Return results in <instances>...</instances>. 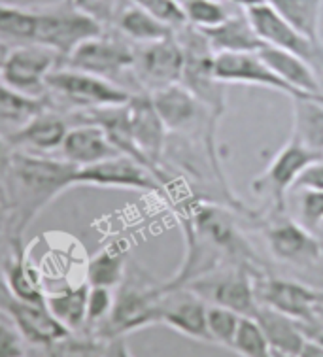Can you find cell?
<instances>
[{"instance_id":"1","label":"cell","mask_w":323,"mask_h":357,"mask_svg":"<svg viewBox=\"0 0 323 357\" xmlns=\"http://www.w3.org/2000/svg\"><path fill=\"white\" fill-rule=\"evenodd\" d=\"M78 167L65 159L13 151L8 180V227L10 238H23L25 229L47 204H52L66 189L74 188Z\"/></svg>"},{"instance_id":"2","label":"cell","mask_w":323,"mask_h":357,"mask_svg":"<svg viewBox=\"0 0 323 357\" xmlns=\"http://www.w3.org/2000/svg\"><path fill=\"white\" fill-rule=\"evenodd\" d=\"M165 301L167 293L163 291V284L149 282L148 274L127 271L121 286L117 287L110 318L106 319L100 331L108 340L161 324Z\"/></svg>"},{"instance_id":"3","label":"cell","mask_w":323,"mask_h":357,"mask_svg":"<svg viewBox=\"0 0 323 357\" xmlns=\"http://www.w3.org/2000/svg\"><path fill=\"white\" fill-rule=\"evenodd\" d=\"M104 26L89 15L72 6L70 0L63 4L34 10V44L53 50L61 59H66L85 40L103 34Z\"/></svg>"},{"instance_id":"4","label":"cell","mask_w":323,"mask_h":357,"mask_svg":"<svg viewBox=\"0 0 323 357\" xmlns=\"http://www.w3.org/2000/svg\"><path fill=\"white\" fill-rule=\"evenodd\" d=\"M47 89L66 100L76 108L84 110H103V108H119L129 104L133 93L110 79L98 78L87 72L74 68H55L47 76Z\"/></svg>"},{"instance_id":"5","label":"cell","mask_w":323,"mask_h":357,"mask_svg":"<svg viewBox=\"0 0 323 357\" xmlns=\"http://www.w3.org/2000/svg\"><path fill=\"white\" fill-rule=\"evenodd\" d=\"M206 301L236 312L242 318H253L259 301L255 295V280L246 265H227L191 282L188 287Z\"/></svg>"},{"instance_id":"6","label":"cell","mask_w":323,"mask_h":357,"mask_svg":"<svg viewBox=\"0 0 323 357\" xmlns=\"http://www.w3.org/2000/svg\"><path fill=\"white\" fill-rule=\"evenodd\" d=\"M216 78L223 84L255 85L278 91L290 100H317L323 102V95H310L280 78L276 72L259 59L257 53H216L213 55Z\"/></svg>"},{"instance_id":"7","label":"cell","mask_w":323,"mask_h":357,"mask_svg":"<svg viewBox=\"0 0 323 357\" xmlns=\"http://www.w3.org/2000/svg\"><path fill=\"white\" fill-rule=\"evenodd\" d=\"M59 55L34 42L10 50L0 70L2 84L34 98H44L47 76L55 70Z\"/></svg>"},{"instance_id":"8","label":"cell","mask_w":323,"mask_h":357,"mask_svg":"<svg viewBox=\"0 0 323 357\" xmlns=\"http://www.w3.org/2000/svg\"><path fill=\"white\" fill-rule=\"evenodd\" d=\"M136 50L129 42L98 34L85 40L65 59V66L74 70L87 72L98 78L110 79L116 84L117 78L135 68Z\"/></svg>"},{"instance_id":"9","label":"cell","mask_w":323,"mask_h":357,"mask_svg":"<svg viewBox=\"0 0 323 357\" xmlns=\"http://www.w3.org/2000/svg\"><path fill=\"white\" fill-rule=\"evenodd\" d=\"M125 110H127L130 137H133L136 150L144 159V165L151 170V174L156 176L159 183L168 182L161 169L168 130L157 114L149 93L133 95L129 104L125 106Z\"/></svg>"},{"instance_id":"10","label":"cell","mask_w":323,"mask_h":357,"mask_svg":"<svg viewBox=\"0 0 323 357\" xmlns=\"http://www.w3.org/2000/svg\"><path fill=\"white\" fill-rule=\"evenodd\" d=\"M74 185L89 188L133 189L144 193H161L163 185L142 162L129 155H114L100 162L80 167L74 176Z\"/></svg>"},{"instance_id":"11","label":"cell","mask_w":323,"mask_h":357,"mask_svg":"<svg viewBox=\"0 0 323 357\" xmlns=\"http://www.w3.org/2000/svg\"><path fill=\"white\" fill-rule=\"evenodd\" d=\"M322 153L312 151L295 138H290V142L274 155L263 174L255 178L253 189L257 193H266L272 197L276 212H284L285 195L290 193L299 176L303 174L304 169H308L312 162L322 159Z\"/></svg>"},{"instance_id":"12","label":"cell","mask_w":323,"mask_h":357,"mask_svg":"<svg viewBox=\"0 0 323 357\" xmlns=\"http://www.w3.org/2000/svg\"><path fill=\"white\" fill-rule=\"evenodd\" d=\"M183 65V50L176 34H172L168 38L144 44L140 50H136L133 72L142 87H146V91L153 93L168 85L180 84Z\"/></svg>"},{"instance_id":"13","label":"cell","mask_w":323,"mask_h":357,"mask_svg":"<svg viewBox=\"0 0 323 357\" xmlns=\"http://www.w3.org/2000/svg\"><path fill=\"white\" fill-rule=\"evenodd\" d=\"M266 246L278 261L308 266L323 257V244L316 234L287 218L272 220L265 229Z\"/></svg>"},{"instance_id":"14","label":"cell","mask_w":323,"mask_h":357,"mask_svg":"<svg viewBox=\"0 0 323 357\" xmlns=\"http://www.w3.org/2000/svg\"><path fill=\"white\" fill-rule=\"evenodd\" d=\"M255 295L261 305L272 306L284 312L297 321L308 325L316 324V310L320 306V291L282 278H257Z\"/></svg>"},{"instance_id":"15","label":"cell","mask_w":323,"mask_h":357,"mask_svg":"<svg viewBox=\"0 0 323 357\" xmlns=\"http://www.w3.org/2000/svg\"><path fill=\"white\" fill-rule=\"evenodd\" d=\"M2 308L6 316L20 329L25 340L40 346H52L70 333L53 318L45 305H34L12 297L6 287H2Z\"/></svg>"},{"instance_id":"16","label":"cell","mask_w":323,"mask_h":357,"mask_svg":"<svg viewBox=\"0 0 323 357\" xmlns=\"http://www.w3.org/2000/svg\"><path fill=\"white\" fill-rule=\"evenodd\" d=\"M161 324L183 337L212 344L208 333V303L191 289L167 293Z\"/></svg>"},{"instance_id":"17","label":"cell","mask_w":323,"mask_h":357,"mask_svg":"<svg viewBox=\"0 0 323 357\" xmlns=\"http://www.w3.org/2000/svg\"><path fill=\"white\" fill-rule=\"evenodd\" d=\"M61 153H63L65 161L72 162L78 169L119 155V151L114 148L106 130L93 121L68 129L65 142L61 146Z\"/></svg>"},{"instance_id":"18","label":"cell","mask_w":323,"mask_h":357,"mask_svg":"<svg viewBox=\"0 0 323 357\" xmlns=\"http://www.w3.org/2000/svg\"><path fill=\"white\" fill-rule=\"evenodd\" d=\"M66 132H68V127H66L63 117H59L57 114H52V112L42 110L29 123H25L21 129L10 135L12 137L10 144L13 148H20L21 151L47 155V153L61 151Z\"/></svg>"},{"instance_id":"19","label":"cell","mask_w":323,"mask_h":357,"mask_svg":"<svg viewBox=\"0 0 323 357\" xmlns=\"http://www.w3.org/2000/svg\"><path fill=\"white\" fill-rule=\"evenodd\" d=\"M12 255L4 266V287L15 299L45 305V293L40 282L38 271L29 259V252L23 244V238H10Z\"/></svg>"},{"instance_id":"20","label":"cell","mask_w":323,"mask_h":357,"mask_svg":"<svg viewBox=\"0 0 323 357\" xmlns=\"http://www.w3.org/2000/svg\"><path fill=\"white\" fill-rule=\"evenodd\" d=\"M253 319L257 321L259 329L263 331L272 350L280 351V354L299 356V351L308 338L304 337L306 325L291 318L284 312L272 308V306L259 303L257 310L253 314Z\"/></svg>"},{"instance_id":"21","label":"cell","mask_w":323,"mask_h":357,"mask_svg":"<svg viewBox=\"0 0 323 357\" xmlns=\"http://www.w3.org/2000/svg\"><path fill=\"white\" fill-rule=\"evenodd\" d=\"M213 53H257L265 46L259 38L248 13H231L221 25L201 31Z\"/></svg>"},{"instance_id":"22","label":"cell","mask_w":323,"mask_h":357,"mask_svg":"<svg viewBox=\"0 0 323 357\" xmlns=\"http://www.w3.org/2000/svg\"><path fill=\"white\" fill-rule=\"evenodd\" d=\"M257 55L272 72H276L280 78H284L293 87L310 95H323L322 84L317 79L314 66L308 65L304 59L272 46H263Z\"/></svg>"},{"instance_id":"23","label":"cell","mask_w":323,"mask_h":357,"mask_svg":"<svg viewBox=\"0 0 323 357\" xmlns=\"http://www.w3.org/2000/svg\"><path fill=\"white\" fill-rule=\"evenodd\" d=\"M129 271V246L123 241L110 242L98 250L85 265V282L93 287L117 289Z\"/></svg>"},{"instance_id":"24","label":"cell","mask_w":323,"mask_h":357,"mask_svg":"<svg viewBox=\"0 0 323 357\" xmlns=\"http://www.w3.org/2000/svg\"><path fill=\"white\" fill-rule=\"evenodd\" d=\"M114 25L119 29V33L129 38L130 42H136L138 46L159 42L174 34V29L157 20L156 15H151L142 8L135 6L133 2L123 4V8L117 13Z\"/></svg>"},{"instance_id":"25","label":"cell","mask_w":323,"mask_h":357,"mask_svg":"<svg viewBox=\"0 0 323 357\" xmlns=\"http://www.w3.org/2000/svg\"><path fill=\"white\" fill-rule=\"evenodd\" d=\"M87 282L80 286H66L59 293L45 295V308L66 331H78L87 324Z\"/></svg>"},{"instance_id":"26","label":"cell","mask_w":323,"mask_h":357,"mask_svg":"<svg viewBox=\"0 0 323 357\" xmlns=\"http://www.w3.org/2000/svg\"><path fill=\"white\" fill-rule=\"evenodd\" d=\"M291 102H293L291 138L323 155V102L317 100H291Z\"/></svg>"},{"instance_id":"27","label":"cell","mask_w":323,"mask_h":357,"mask_svg":"<svg viewBox=\"0 0 323 357\" xmlns=\"http://www.w3.org/2000/svg\"><path fill=\"white\" fill-rule=\"evenodd\" d=\"M266 4L276 10L290 25L314 42L320 38V20H322L323 0H266Z\"/></svg>"},{"instance_id":"28","label":"cell","mask_w":323,"mask_h":357,"mask_svg":"<svg viewBox=\"0 0 323 357\" xmlns=\"http://www.w3.org/2000/svg\"><path fill=\"white\" fill-rule=\"evenodd\" d=\"M44 110V98L15 91L0 82V123L13 127V132Z\"/></svg>"},{"instance_id":"29","label":"cell","mask_w":323,"mask_h":357,"mask_svg":"<svg viewBox=\"0 0 323 357\" xmlns=\"http://www.w3.org/2000/svg\"><path fill=\"white\" fill-rule=\"evenodd\" d=\"M34 33V10L0 2V38L31 42Z\"/></svg>"},{"instance_id":"30","label":"cell","mask_w":323,"mask_h":357,"mask_svg":"<svg viewBox=\"0 0 323 357\" xmlns=\"http://www.w3.org/2000/svg\"><path fill=\"white\" fill-rule=\"evenodd\" d=\"M181 10H183L188 25L195 26L199 31H206V29L221 25L231 15V12L223 4V0H183Z\"/></svg>"},{"instance_id":"31","label":"cell","mask_w":323,"mask_h":357,"mask_svg":"<svg viewBox=\"0 0 323 357\" xmlns=\"http://www.w3.org/2000/svg\"><path fill=\"white\" fill-rule=\"evenodd\" d=\"M231 350L240 357H274V350L253 318H242Z\"/></svg>"},{"instance_id":"32","label":"cell","mask_w":323,"mask_h":357,"mask_svg":"<svg viewBox=\"0 0 323 357\" xmlns=\"http://www.w3.org/2000/svg\"><path fill=\"white\" fill-rule=\"evenodd\" d=\"M240 321H242V316H239L236 312L218 305H208V333H210L212 344L233 348Z\"/></svg>"},{"instance_id":"33","label":"cell","mask_w":323,"mask_h":357,"mask_svg":"<svg viewBox=\"0 0 323 357\" xmlns=\"http://www.w3.org/2000/svg\"><path fill=\"white\" fill-rule=\"evenodd\" d=\"M116 293L110 287H93L89 286L87 295V324L91 327H103L106 319L110 318L114 308Z\"/></svg>"},{"instance_id":"34","label":"cell","mask_w":323,"mask_h":357,"mask_svg":"<svg viewBox=\"0 0 323 357\" xmlns=\"http://www.w3.org/2000/svg\"><path fill=\"white\" fill-rule=\"evenodd\" d=\"M299 223L317 234L323 227V191L304 189L299 197Z\"/></svg>"},{"instance_id":"35","label":"cell","mask_w":323,"mask_h":357,"mask_svg":"<svg viewBox=\"0 0 323 357\" xmlns=\"http://www.w3.org/2000/svg\"><path fill=\"white\" fill-rule=\"evenodd\" d=\"M129 2H133L135 6L142 8L151 15H156L157 20H161L168 26H172L174 31L188 25L181 4H178L176 0H129Z\"/></svg>"},{"instance_id":"36","label":"cell","mask_w":323,"mask_h":357,"mask_svg":"<svg viewBox=\"0 0 323 357\" xmlns=\"http://www.w3.org/2000/svg\"><path fill=\"white\" fill-rule=\"evenodd\" d=\"M72 6L78 8L80 12L89 15L100 25H110L117 17V13L123 8V0H70Z\"/></svg>"},{"instance_id":"37","label":"cell","mask_w":323,"mask_h":357,"mask_svg":"<svg viewBox=\"0 0 323 357\" xmlns=\"http://www.w3.org/2000/svg\"><path fill=\"white\" fill-rule=\"evenodd\" d=\"M25 337L8 316H0V357H23Z\"/></svg>"},{"instance_id":"38","label":"cell","mask_w":323,"mask_h":357,"mask_svg":"<svg viewBox=\"0 0 323 357\" xmlns=\"http://www.w3.org/2000/svg\"><path fill=\"white\" fill-rule=\"evenodd\" d=\"M323 191V157L312 162L308 169L299 176V180L293 185V191Z\"/></svg>"},{"instance_id":"39","label":"cell","mask_w":323,"mask_h":357,"mask_svg":"<svg viewBox=\"0 0 323 357\" xmlns=\"http://www.w3.org/2000/svg\"><path fill=\"white\" fill-rule=\"evenodd\" d=\"M103 357H135L130 354L129 344L125 337H116V338H108L104 342L103 348Z\"/></svg>"},{"instance_id":"40","label":"cell","mask_w":323,"mask_h":357,"mask_svg":"<svg viewBox=\"0 0 323 357\" xmlns=\"http://www.w3.org/2000/svg\"><path fill=\"white\" fill-rule=\"evenodd\" d=\"M297 357H323V344L322 342H317L316 338L308 337L303 348H301V351H299Z\"/></svg>"},{"instance_id":"41","label":"cell","mask_w":323,"mask_h":357,"mask_svg":"<svg viewBox=\"0 0 323 357\" xmlns=\"http://www.w3.org/2000/svg\"><path fill=\"white\" fill-rule=\"evenodd\" d=\"M229 2L234 4V6L242 8L244 12H248V10H252L255 6H261V4H266V0H229Z\"/></svg>"},{"instance_id":"42","label":"cell","mask_w":323,"mask_h":357,"mask_svg":"<svg viewBox=\"0 0 323 357\" xmlns=\"http://www.w3.org/2000/svg\"><path fill=\"white\" fill-rule=\"evenodd\" d=\"M8 218H10V215H8V208L2 206L0 208V231L4 227H8Z\"/></svg>"},{"instance_id":"43","label":"cell","mask_w":323,"mask_h":357,"mask_svg":"<svg viewBox=\"0 0 323 357\" xmlns=\"http://www.w3.org/2000/svg\"><path fill=\"white\" fill-rule=\"evenodd\" d=\"M4 46H6V44H4V42L0 40V70H2V65H4V59H6L8 52H10V50H8V47H4Z\"/></svg>"},{"instance_id":"44","label":"cell","mask_w":323,"mask_h":357,"mask_svg":"<svg viewBox=\"0 0 323 357\" xmlns=\"http://www.w3.org/2000/svg\"><path fill=\"white\" fill-rule=\"evenodd\" d=\"M312 338H316L317 342H322L323 344V331H317L316 335H312Z\"/></svg>"},{"instance_id":"45","label":"cell","mask_w":323,"mask_h":357,"mask_svg":"<svg viewBox=\"0 0 323 357\" xmlns=\"http://www.w3.org/2000/svg\"><path fill=\"white\" fill-rule=\"evenodd\" d=\"M274 357H297V356H287V354H280V351H274Z\"/></svg>"},{"instance_id":"46","label":"cell","mask_w":323,"mask_h":357,"mask_svg":"<svg viewBox=\"0 0 323 357\" xmlns=\"http://www.w3.org/2000/svg\"><path fill=\"white\" fill-rule=\"evenodd\" d=\"M23 357H31V356H23Z\"/></svg>"}]
</instances>
